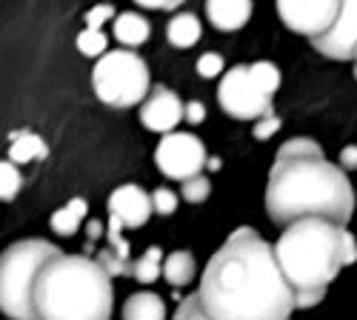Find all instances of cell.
Listing matches in <instances>:
<instances>
[{
	"label": "cell",
	"mask_w": 357,
	"mask_h": 320,
	"mask_svg": "<svg viewBox=\"0 0 357 320\" xmlns=\"http://www.w3.org/2000/svg\"><path fill=\"white\" fill-rule=\"evenodd\" d=\"M200 35H203V26H200V20H197L195 15H189V12L174 15V17L169 20V26H166V40H169L174 49H189V46H195V43L200 40Z\"/></svg>",
	"instance_id": "obj_15"
},
{
	"label": "cell",
	"mask_w": 357,
	"mask_h": 320,
	"mask_svg": "<svg viewBox=\"0 0 357 320\" xmlns=\"http://www.w3.org/2000/svg\"><path fill=\"white\" fill-rule=\"evenodd\" d=\"M340 166L343 169H357V146H346L340 152Z\"/></svg>",
	"instance_id": "obj_33"
},
{
	"label": "cell",
	"mask_w": 357,
	"mask_h": 320,
	"mask_svg": "<svg viewBox=\"0 0 357 320\" xmlns=\"http://www.w3.org/2000/svg\"><path fill=\"white\" fill-rule=\"evenodd\" d=\"M98 260H100V264L106 266V272H109L112 277H117V275H126V272H132L129 260H126V257H121V254H117V252H114L112 246H109V249H103Z\"/></svg>",
	"instance_id": "obj_25"
},
{
	"label": "cell",
	"mask_w": 357,
	"mask_h": 320,
	"mask_svg": "<svg viewBox=\"0 0 357 320\" xmlns=\"http://www.w3.org/2000/svg\"><path fill=\"white\" fill-rule=\"evenodd\" d=\"M183 118H186L183 100L177 98L172 89H166V86H155L152 95H146V100L140 106V123L149 132H158V135L174 132V126Z\"/></svg>",
	"instance_id": "obj_11"
},
{
	"label": "cell",
	"mask_w": 357,
	"mask_h": 320,
	"mask_svg": "<svg viewBox=\"0 0 357 320\" xmlns=\"http://www.w3.org/2000/svg\"><path fill=\"white\" fill-rule=\"evenodd\" d=\"M163 277L169 286H186L195 280V257L189 252H172L163 264Z\"/></svg>",
	"instance_id": "obj_19"
},
{
	"label": "cell",
	"mask_w": 357,
	"mask_h": 320,
	"mask_svg": "<svg viewBox=\"0 0 357 320\" xmlns=\"http://www.w3.org/2000/svg\"><path fill=\"white\" fill-rule=\"evenodd\" d=\"M186 121H189V123H195V126L206 121V109H203V103H197V100L186 103Z\"/></svg>",
	"instance_id": "obj_31"
},
{
	"label": "cell",
	"mask_w": 357,
	"mask_h": 320,
	"mask_svg": "<svg viewBox=\"0 0 357 320\" xmlns=\"http://www.w3.org/2000/svg\"><path fill=\"white\" fill-rule=\"evenodd\" d=\"M61 254V249L49 241H17L0 254V312L32 320L35 312V286L49 260Z\"/></svg>",
	"instance_id": "obj_5"
},
{
	"label": "cell",
	"mask_w": 357,
	"mask_h": 320,
	"mask_svg": "<svg viewBox=\"0 0 357 320\" xmlns=\"http://www.w3.org/2000/svg\"><path fill=\"white\" fill-rule=\"evenodd\" d=\"M249 75H252V80L260 86L266 95H275V92H278V86H280V69H278L275 63L257 61V63L249 66Z\"/></svg>",
	"instance_id": "obj_21"
},
{
	"label": "cell",
	"mask_w": 357,
	"mask_h": 320,
	"mask_svg": "<svg viewBox=\"0 0 357 320\" xmlns=\"http://www.w3.org/2000/svg\"><path fill=\"white\" fill-rule=\"evenodd\" d=\"M206 146L203 140L186 132H166V137L158 143V152H155V163L158 169L172 181H186L200 174V169L206 166Z\"/></svg>",
	"instance_id": "obj_8"
},
{
	"label": "cell",
	"mask_w": 357,
	"mask_h": 320,
	"mask_svg": "<svg viewBox=\"0 0 357 320\" xmlns=\"http://www.w3.org/2000/svg\"><path fill=\"white\" fill-rule=\"evenodd\" d=\"M95 95L114 106V109H129L149 95V66L140 54L129 49H114L100 54V61L92 72Z\"/></svg>",
	"instance_id": "obj_6"
},
{
	"label": "cell",
	"mask_w": 357,
	"mask_h": 320,
	"mask_svg": "<svg viewBox=\"0 0 357 320\" xmlns=\"http://www.w3.org/2000/svg\"><path fill=\"white\" fill-rule=\"evenodd\" d=\"M106 46H109V40H106V35L100 32V29H86V32L77 35V49H80V54H86V57H100V54H106Z\"/></svg>",
	"instance_id": "obj_23"
},
{
	"label": "cell",
	"mask_w": 357,
	"mask_h": 320,
	"mask_svg": "<svg viewBox=\"0 0 357 320\" xmlns=\"http://www.w3.org/2000/svg\"><path fill=\"white\" fill-rule=\"evenodd\" d=\"M149 35H152V26H149V20L143 15L123 12V15L114 17V38L123 46H140L149 40Z\"/></svg>",
	"instance_id": "obj_14"
},
{
	"label": "cell",
	"mask_w": 357,
	"mask_h": 320,
	"mask_svg": "<svg viewBox=\"0 0 357 320\" xmlns=\"http://www.w3.org/2000/svg\"><path fill=\"white\" fill-rule=\"evenodd\" d=\"M86 212H89V203H86L83 197H75V200L66 203L63 209H57V212L52 215V229L57 231V235L72 238L75 231L80 229V220L86 218Z\"/></svg>",
	"instance_id": "obj_18"
},
{
	"label": "cell",
	"mask_w": 357,
	"mask_h": 320,
	"mask_svg": "<svg viewBox=\"0 0 357 320\" xmlns=\"http://www.w3.org/2000/svg\"><path fill=\"white\" fill-rule=\"evenodd\" d=\"M206 15L220 32H234L249 23L252 0H206Z\"/></svg>",
	"instance_id": "obj_13"
},
{
	"label": "cell",
	"mask_w": 357,
	"mask_h": 320,
	"mask_svg": "<svg viewBox=\"0 0 357 320\" xmlns=\"http://www.w3.org/2000/svg\"><path fill=\"white\" fill-rule=\"evenodd\" d=\"M266 212L278 226L301 218H326L346 226L354 215V192L346 169L326 160L312 137L286 140L269 172Z\"/></svg>",
	"instance_id": "obj_2"
},
{
	"label": "cell",
	"mask_w": 357,
	"mask_h": 320,
	"mask_svg": "<svg viewBox=\"0 0 357 320\" xmlns=\"http://www.w3.org/2000/svg\"><path fill=\"white\" fill-rule=\"evenodd\" d=\"M312 43L323 57H332V61H349V57H354V46H357V0H340V15H337L335 26L329 29V32H323L320 38H314Z\"/></svg>",
	"instance_id": "obj_10"
},
{
	"label": "cell",
	"mask_w": 357,
	"mask_h": 320,
	"mask_svg": "<svg viewBox=\"0 0 357 320\" xmlns=\"http://www.w3.org/2000/svg\"><path fill=\"white\" fill-rule=\"evenodd\" d=\"M152 212H155L152 197H149V195H146L140 186H135V183L117 186V189L109 195V215L121 218L123 226H129V229L143 226Z\"/></svg>",
	"instance_id": "obj_12"
},
{
	"label": "cell",
	"mask_w": 357,
	"mask_h": 320,
	"mask_svg": "<svg viewBox=\"0 0 357 320\" xmlns=\"http://www.w3.org/2000/svg\"><path fill=\"white\" fill-rule=\"evenodd\" d=\"M278 129H280V118H278L275 112H269V114H263V118L257 121V126H255V137H257V140H266V137H272Z\"/></svg>",
	"instance_id": "obj_29"
},
{
	"label": "cell",
	"mask_w": 357,
	"mask_h": 320,
	"mask_svg": "<svg viewBox=\"0 0 357 320\" xmlns=\"http://www.w3.org/2000/svg\"><path fill=\"white\" fill-rule=\"evenodd\" d=\"M275 254L294 289V306L309 309L326 298V289L337 272L357 260V241L343 223L326 218H301L286 226Z\"/></svg>",
	"instance_id": "obj_3"
},
{
	"label": "cell",
	"mask_w": 357,
	"mask_h": 320,
	"mask_svg": "<svg viewBox=\"0 0 357 320\" xmlns=\"http://www.w3.org/2000/svg\"><path fill=\"white\" fill-rule=\"evenodd\" d=\"M160 272H163V252H160L158 246L146 249V254L132 266V275H135V280H140V283H155V280L160 277Z\"/></svg>",
	"instance_id": "obj_20"
},
{
	"label": "cell",
	"mask_w": 357,
	"mask_h": 320,
	"mask_svg": "<svg viewBox=\"0 0 357 320\" xmlns=\"http://www.w3.org/2000/svg\"><path fill=\"white\" fill-rule=\"evenodd\" d=\"M223 72V57L209 52V54H203L200 61H197V75L200 77H218Z\"/></svg>",
	"instance_id": "obj_27"
},
{
	"label": "cell",
	"mask_w": 357,
	"mask_h": 320,
	"mask_svg": "<svg viewBox=\"0 0 357 320\" xmlns=\"http://www.w3.org/2000/svg\"><path fill=\"white\" fill-rule=\"evenodd\" d=\"M197 298L212 320H286L297 309L275 246L249 226L231 231L212 254Z\"/></svg>",
	"instance_id": "obj_1"
},
{
	"label": "cell",
	"mask_w": 357,
	"mask_h": 320,
	"mask_svg": "<svg viewBox=\"0 0 357 320\" xmlns=\"http://www.w3.org/2000/svg\"><path fill=\"white\" fill-rule=\"evenodd\" d=\"M143 9H177L183 0H135Z\"/></svg>",
	"instance_id": "obj_32"
},
{
	"label": "cell",
	"mask_w": 357,
	"mask_h": 320,
	"mask_svg": "<svg viewBox=\"0 0 357 320\" xmlns=\"http://www.w3.org/2000/svg\"><path fill=\"white\" fill-rule=\"evenodd\" d=\"M278 15L291 32L314 40L335 26L340 0H278Z\"/></svg>",
	"instance_id": "obj_9"
},
{
	"label": "cell",
	"mask_w": 357,
	"mask_h": 320,
	"mask_svg": "<svg viewBox=\"0 0 357 320\" xmlns=\"http://www.w3.org/2000/svg\"><path fill=\"white\" fill-rule=\"evenodd\" d=\"M218 100L223 112L237 121H260L263 114L272 112V95H266L252 80L249 66H234L223 75Z\"/></svg>",
	"instance_id": "obj_7"
},
{
	"label": "cell",
	"mask_w": 357,
	"mask_h": 320,
	"mask_svg": "<svg viewBox=\"0 0 357 320\" xmlns=\"http://www.w3.org/2000/svg\"><path fill=\"white\" fill-rule=\"evenodd\" d=\"M100 235H103V226H100L98 220H92V223H89V238L95 241V238H100Z\"/></svg>",
	"instance_id": "obj_34"
},
{
	"label": "cell",
	"mask_w": 357,
	"mask_h": 320,
	"mask_svg": "<svg viewBox=\"0 0 357 320\" xmlns=\"http://www.w3.org/2000/svg\"><path fill=\"white\" fill-rule=\"evenodd\" d=\"M112 275L100 260L57 254L35 286V312L43 320H106L112 317Z\"/></svg>",
	"instance_id": "obj_4"
},
{
	"label": "cell",
	"mask_w": 357,
	"mask_h": 320,
	"mask_svg": "<svg viewBox=\"0 0 357 320\" xmlns=\"http://www.w3.org/2000/svg\"><path fill=\"white\" fill-rule=\"evenodd\" d=\"M206 166H209V169H220V160H218V158H212V160H206Z\"/></svg>",
	"instance_id": "obj_35"
},
{
	"label": "cell",
	"mask_w": 357,
	"mask_h": 320,
	"mask_svg": "<svg viewBox=\"0 0 357 320\" xmlns=\"http://www.w3.org/2000/svg\"><path fill=\"white\" fill-rule=\"evenodd\" d=\"M112 17H114V9H112L109 3H100V6H95V9L86 12V26H89V29H100V26L109 23Z\"/></svg>",
	"instance_id": "obj_28"
},
{
	"label": "cell",
	"mask_w": 357,
	"mask_h": 320,
	"mask_svg": "<svg viewBox=\"0 0 357 320\" xmlns=\"http://www.w3.org/2000/svg\"><path fill=\"white\" fill-rule=\"evenodd\" d=\"M174 317H206V312H203V303H200V298L197 295H192V298H186L181 306H177V312H174Z\"/></svg>",
	"instance_id": "obj_30"
},
{
	"label": "cell",
	"mask_w": 357,
	"mask_h": 320,
	"mask_svg": "<svg viewBox=\"0 0 357 320\" xmlns=\"http://www.w3.org/2000/svg\"><path fill=\"white\" fill-rule=\"evenodd\" d=\"M20 186H23V178H20V172H17L15 160L0 163V200H12V197H17Z\"/></svg>",
	"instance_id": "obj_22"
},
{
	"label": "cell",
	"mask_w": 357,
	"mask_h": 320,
	"mask_svg": "<svg viewBox=\"0 0 357 320\" xmlns=\"http://www.w3.org/2000/svg\"><path fill=\"white\" fill-rule=\"evenodd\" d=\"M354 77H357V66H354Z\"/></svg>",
	"instance_id": "obj_36"
},
{
	"label": "cell",
	"mask_w": 357,
	"mask_h": 320,
	"mask_svg": "<svg viewBox=\"0 0 357 320\" xmlns=\"http://www.w3.org/2000/svg\"><path fill=\"white\" fill-rule=\"evenodd\" d=\"M212 192V183L203 178V174H195V178H186L183 181V197L189 203H203Z\"/></svg>",
	"instance_id": "obj_24"
},
{
	"label": "cell",
	"mask_w": 357,
	"mask_h": 320,
	"mask_svg": "<svg viewBox=\"0 0 357 320\" xmlns=\"http://www.w3.org/2000/svg\"><path fill=\"white\" fill-rule=\"evenodd\" d=\"M354 57H357V46H354Z\"/></svg>",
	"instance_id": "obj_37"
},
{
	"label": "cell",
	"mask_w": 357,
	"mask_h": 320,
	"mask_svg": "<svg viewBox=\"0 0 357 320\" xmlns=\"http://www.w3.org/2000/svg\"><path fill=\"white\" fill-rule=\"evenodd\" d=\"M123 317H129V320H163L166 317V303L155 292H137L126 300Z\"/></svg>",
	"instance_id": "obj_16"
},
{
	"label": "cell",
	"mask_w": 357,
	"mask_h": 320,
	"mask_svg": "<svg viewBox=\"0 0 357 320\" xmlns=\"http://www.w3.org/2000/svg\"><path fill=\"white\" fill-rule=\"evenodd\" d=\"M49 149H46V143L43 137H38L35 132H17L12 137V146H9V160L15 163H32V160H40L46 158Z\"/></svg>",
	"instance_id": "obj_17"
},
{
	"label": "cell",
	"mask_w": 357,
	"mask_h": 320,
	"mask_svg": "<svg viewBox=\"0 0 357 320\" xmlns=\"http://www.w3.org/2000/svg\"><path fill=\"white\" fill-rule=\"evenodd\" d=\"M152 203H155V212L158 215H174L177 209V195L172 189H155L152 192Z\"/></svg>",
	"instance_id": "obj_26"
}]
</instances>
